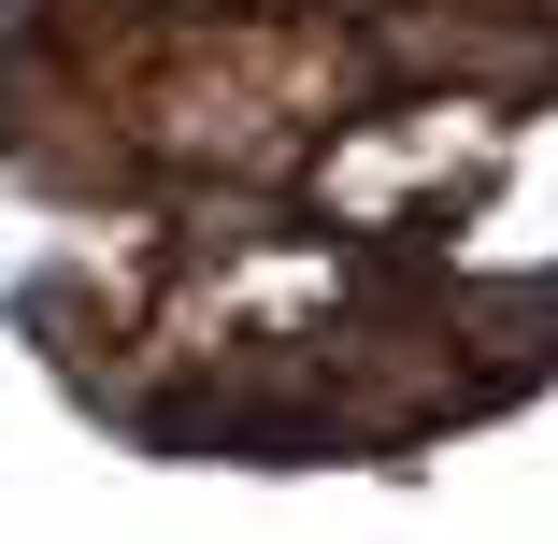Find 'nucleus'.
Segmentation results:
<instances>
[{
	"mask_svg": "<svg viewBox=\"0 0 558 544\" xmlns=\"http://www.w3.org/2000/svg\"><path fill=\"white\" fill-rule=\"evenodd\" d=\"M387 72H459V86H544L558 29H501V15H387L373 29Z\"/></svg>",
	"mask_w": 558,
	"mask_h": 544,
	"instance_id": "nucleus-1",
	"label": "nucleus"
}]
</instances>
